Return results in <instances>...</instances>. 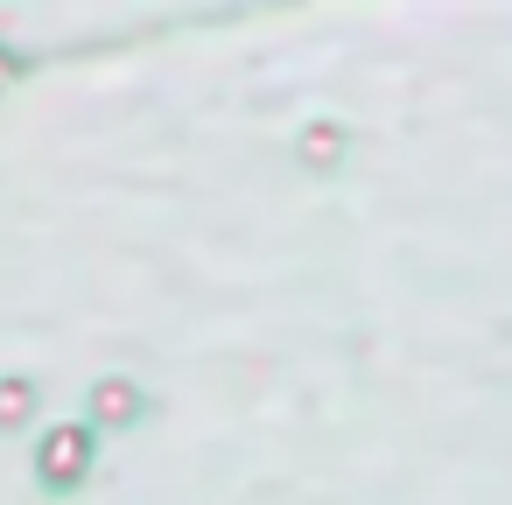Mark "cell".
<instances>
[{"label": "cell", "mask_w": 512, "mask_h": 505, "mask_svg": "<svg viewBox=\"0 0 512 505\" xmlns=\"http://www.w3.org/2000/svg\"><path fill=\"white\" fill-rule=\"evenodd\" d=\"M85 470H92V435L85 428H50L43 449H36V477L57 484V491H71Z\"/></svg>", "instance_id": "cell-1"}, {"label": "cell", "mask_w": 512, "mask_h": 505, "mask_svg": "<svg viewBox=\"0 0 512 505\" xmlns=\"http://www.w3.org/2000/svg\"><path fill=\"white\" fill-rule=\"evenodd\" d=\"M92 414L120 428V421H134V414H141V393H134L127 379H99V386H92Z\"/></svg>", "instance_id": "cell-2"}, {"label": "cell", "mask_w": 512, "mask_h": 505, "mask_svg": "<svg viewBox=\"0 0 512 505\" xmlns=\"http://www.w3.org/2000/svg\"><path fill=\"white\" fill-rule=\"evenodd\" d=\"M22 414H29V386L8 379V386H0V421H22Z\"/></svg>", "instance_id": "cell-3"}]
</instances>
